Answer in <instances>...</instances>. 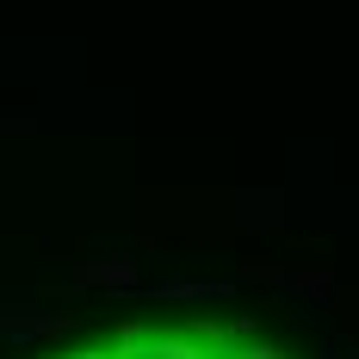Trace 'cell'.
I'll use <instances>...</instances> for the list:
<instances>
[{
	"instance_id": "obj_1",
	"label": "cell",
	"mask_w": 359,
	"mask_h": 359,
	"mask_svg": "<svg viewBox=\"0 0 359 359\" xmlns=\"http://www.w3.org/2000/svg\"><path fill=\"white\" fill-rule=\"evenodd\" d=\"M81 279H93V285H130V279H137V266H130V260H111V266H87Z\"/></svg>"
},
{
	"instance_id": "obj_2",
	"label": "cell",
	"mask_w": 359,
	"mask_h": 359,
	"mask_svg": "<svg viewBox=\"0 0 359 359\" xmlns=\"http://www.w3.org/2000/svg\"><path fill=\"white\" fill-rule=\"evenodd\" d=\"M69 359H106V353H69Z\"/></svg>"
}]
</instances>
